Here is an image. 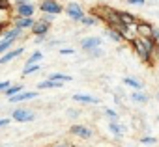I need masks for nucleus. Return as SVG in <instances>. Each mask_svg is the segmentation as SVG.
<instances>
[{"label": "nucleus", "mask_w": 159, "mask_h": 147, "mask_svg": "<svg viewBox=\"0 0 159 147\" xmlns=\"http://www.w3.org/2000/svg\"><path fill=\"white\" fill-rule=\"evenodd\" d=\"M135 48L142 60H148V56L153 48V39H135Z\"/></svg>", "instance_id": "obj_1"}, {"label": "nucleus", "mask_w": 159, "mask_h": 147, "mask_svg": "<svg viewBox=\"0 0 159 147\" xmlns=\"http://www.w3.org/2000/svg\"><path fill=\"white\" fill-rule=\"evenodd\" d=\"M11 117H13L15 121H19V123H26V121H32L36 116H34V112H30V110H26V108H17Z\"/></svg>", "instance_id": "obj_2"}, {"label": "nucleus", "mask_w": 159, "mask_h": 147, "mask_svg": "<svg viewBox=\"0 0 159 147\" xmlns=\"http://www.w3.org/2000/svg\"><path fill=\"white\" fill-rule=\"evenodd\" d=\"M41 11L47 13V15H56V13L62 11V8L54 2V0H45V2L41 4Z\"/></svg>", "instance_id": "obj_3"}, {"label": "nucleus", "mask_w": 159, "mask_h": 147, "mask_svg": "<svg viewBox=\"0 0 159 147\" xmlns=\"http://www.w3.org/2000/svg\"><path fill=\"white\" fill-rule=\"evenodd\" d=\"M67 15H69L71 19H75V21H81V19L84 17V13H83L81 6H79V4H75V2H71V4L67 6Z\"/></svg>", "instance_id": "obj_4"}, {"label": "nucleus", "mask_w": 159, "mask_h": 147, "mask_svg": "<svg viewBox=\"0 0 159 147\" xmlns=\"http://www.w3.org/2000/svg\"><path fill=\"white\" fill-rule=\"evenodd\" d=\"M101 47V39L99 37H86V39H83V48L84 50H94V48H99Z\"/></svg>", "instance_id": "obj_5"}, {"label": "nucleus", "mask_w": 159, "mask_h": 147, "mask_svg": "<svg viewBox=\"0 0 159 147\" xmlns=\"http://www.w3.org/2000/svg\"><path fill=\"white\" fill-rule=\"evenodd\" d=\"M36 97H38L36 91H21V93L10 97V101L11 103H21V101H30V99H36Z\"/></svg>", "instance_id": "obj_6"}, {"label": "nucleus", "mask_w": 159, "mask_h": 147, "mask_svg": "<svg viewBox=\"0 0 159 147\" xmlns=\"http://www.w3.org/2000/svg\"><path fill=\"white\" fill-rule=\"evenodd\" d=\"M17 6H19V17L21 19H32V15H34L32 4H17Z\"/></svg>", "instance_id": "obj_7"}, {"label": "nucleus", "mask_w": 159, "mask_h": 147, "mask_svg": "<svg viewBox=\"0 0 159 147\" xmlns=\"http://www.w3.org/2000/svg\"><path fill=\"white\" fill-rule=\"evenodd\" d=\"M73 101H77V103H84V104H98V103H99L96 97L84 95V93H75V95H73Z\"/></svg>", "instance_id": "obj_8"}, {"label": "nucleus", "mask_w": 159, "mask_h": 147, "mask_svg": "<svg viewBox=\"0 0 159 147\" xmlns=\"http://www.w3.org/2000/svg\"><path fill=\"white\" fill-rule=\"evenodd\" d=\"M71 132L75 136H81V138H90L92 136V130L86 128V127H83V125H73L71 127Z\"/></svg>", "instance_id": "obj_9"}, {"label": "nucleus", "mask_w": 159, "mask_h": 147, "mask_svg": "<svg viewBox=\"0 0 159 147\" xmlns=\"http://www.w3.org/2000/svg\"><path fill=\"white\" fill-rule=\"evenodd\" d=\"M23 47H19V48H15V50H10V52H6L2 58H0V63H8V61H11L13 58H17V56H21L23 54Z\"/></svg>", "instance_id": "obj_10"}, {"label": "nucleus", "mask_w": 159, "mask_h": 147, "mask_svg": "<svg viewBox=\"0 0 159 147\" xmlns=\"http://www.w3.org/2000/svg\"><path fill=\"white\" fill-rule=\"evenodd\" d=\"M47 30H49V23H45V21H41V23H34V26H32V32L36 34V36H45L47 34Z\"/></svg>", "instance_id": "obj_11"}, {"label": "nucleus", "mask_w": 159, "mask_h": 147, "mask_svg": "<svg viewBox=\"0 0 159 147\" xmlns=\"http://www.w3.org/2000/svg\"><path fill=\"white\" fill-rule=\"evenodd\" d=\"M49 80H54V82H69L71 77L69 75H62V73H52L49 77Z\"/></svg>", "instance_id": "obj_12"}, {"label": "nucleus", "mask_w": 159, "mask_h": 147, "mask_svg": "<svg viewBox=\"0 0 159 147\" xmlns=\"http://www.w3.org/2000/svg\"><path fill=\"white\" fill-rule=\"evenodd\" d=\"M38 88L47 90V88H62V82H54V80H43L38 84Z\"/></svg>", "instance_id": "obj_13"}, {"label": "nucleus", "mask_w": 159, "mask_h": 147, "mask_svg": "<svg viewBox=\"0 0 159 147\" xmlns=\"http://www.w3.org/2000/svg\"><path fill=\"white\" fill-rule=\"evenodd\" d=\"M30 26H34V21H32V19H19V21L15 23V28H19V30L30 28Z\"/></svg>", "instance_id": "obj_14"}, {"label": "nucleus", "mask_w": 159, "mask_h": 147, "mask_svg": "<svg viewBox=\"0 0 159 147\" xmlns=\"http://www.w3.org/2000/svg\"><path fill=\"white\" fill-rule=\"evenodd\" d=\"M21 32H23V30H19V28H11V30H8V32L4 34V39L13 41L15 37H19V36H21Z\"/></svg>", "instance_id": "obj_15"}, {"label": "nucleus", "mask_w": 159, "mask_h": 147, "mask_svg": "<svg viewBox=\"0 0 159 147\" xmlns=\"http://www.w3.org/2000/svg\"><path fill=\"white\" fill-rule=\"evenodd\" d=\"M124 84H127V86H131V88H135V91H140L142 90V82H139V80H135V78H124Z\"/></svg>", "instance_id": "obj_16"}, {"label": "nucleus", "mask_w": 159, "mask_h": 147, "mask_svg": "<svg viewBox=\"0 0 159 147\" xmlns=\"http://www.w3.org/2000/svg\"><path fill=\"white\" fill-rule=\"evenodd\" d=\"M41 58H43V54H41V52L38 50V52H34V54H32V56L28 58V61H26V65H38Z\"/></svg>", "instance_id": "obj_17"}, {"label": "nucleus", "mask_w": 159, "mask_h": 147, "mask_svg": "<svg viewBox=\"0 0 159 147\" xmlns=\"http://www.w3.org/2000/svg\"><path fill=\"white\" fill-rule=\"evenodd\" d=\"M131 99H133L135 103H146V101H148V95H146V93H142V91H133Z\"/></svg>", "instance_id": "obj_18"}, {"label": "nucleus", "mask_w": 159, "mask_h": 147, "mask_svg": "<svg viewBox=\"0 0 159 147\" xmlns=\"http://www.w3.org/2000/svg\"><path fill=\"white\" fill-rule=\"evenodd\" d=\"M21 91H23V86H10V88L6 90V95H8V99H10V97H13V95L21 93Z\"/></svg>", "instance_id": "obj_19"}, {"label": "nucleus", "mask_w": 159, "mask_h": 147, "mask_svg": "<svg viewBox=\"0 0 159 147\" xmlns=\"http://www.w3.org/2000/svg\"><path fill=\"white\" fill-rule=\"evenodd\" d=\"M13 45V41H8V39H2V41H0V54H2V52H6L10 47Z\"/></svg>", "instance_id": "obj_20"}, {"label": "nucleus", "mask_w": 159, "mask_h": 147, "mask_svg": "<svg viewBox=\"0 0 159 147\" xmlns=\"http://www.w3.org/2000/svg\"><path fill=\"white\" fill-rule=\"evenodd\" d=\"M36 71H39V63L38 65H26L25 71H23V75H32V73H36Z\"/></svg>", "instance_id": "obj_21"}, {"label": "nucleus", "mask_w": 159, "mask_h": 147, "mask_svg": "<svg viewBox=\"0 0 159 147\" xmlns=\"http://www.w3.org/2000/svg\"><path fill=\"white\" fill-rule=\"evenodd\" d=\"M109 128H111V130H112V132H114L116 136H122V130H124V128H122V127H118V125H116L114 121H111V125H109Z\"/></svg>", "instance_id": "obj_22"}, {"label": "nucleus", "mask_w": 159, "mask_h": 147, "mask_svg": "<svg viewBox=\"0 0 159 147\" xmlns=\"http://www.w3.org/2000/svg\"><path fill=\"white\" fill-rule=\"evenodd\" d=\"M107 36H109L111 39H114V41H118V43L122 41V36H120L118 32H112V30H107Z\"/></svg>", "instance_id": "obj_23"}, {"label": "nucleus", "mask_w": 159, "mask_h": 147, "mask_svg": "<svg viewBox=\"0 0 159 147\" xmlns=\"http://www.w3.org/2000/svg\"><path fill=\"white\" fill-rule=\"evenodd\" d=\"M139 30H140L144 36H150V34H152V26H148V24H139Z\"/></svg>", "instance_id": "obj_24"}, {"label": "nucleus", "mask_w": 159, "mask_h": 147, "mask_svg": "<svg viewBox=\"0 0 159 147\" xmlns=\"http://www.w3.org/2000/svg\"><path fill=\"white\" fill-rule=\"evenodd\" d=\"M105 114H107V116H111V119L116 123V119H118V114H116L114 110H111V108H105Z\"/></svg>", "instance_id": "obj_25"}, {"label": "nucleus", "mask_w": 159, "mask_h": 147, "mask_svg": "<svg viewBox=\"0 0 159 147\" xmlns=\"http://www.w3.org/2000/svg\"><path fill=\"white\" fill-rule=\"evenodd\" d=\"M81 21H83V24H86V26H92V24L96 23V19H94V17H83Z\"/></svg>", "instance_id": "obj_26"}, {"label": "nucleus", "mask_w": 159, "mask_h": 147, "mask_svg": "<svg viewBox=\"0 0 159 147\" xmlns=\"http://www.w3.org/2000/svg\"><path fill=\"white\" fill-rule=\"evenodd\" d=\"M140 141H142V143H155V138H152V136H144Z\"/></svg>", "instance_id": "obj_27"}, {"label": "nucleus", "mask_w": 159, "mask_h": 147, "mask_svg": "<svg viewBox=\"0 0 159 147\" xmlns=\"http://www.w3.org/2000/svg\"><path fill=\"white\" fill-rule=\"evenodd\" d=\"M10 86H11V84H10V80H6V82H0V91H6Z\"/></svg>", "instance_id": "obj_28"}, {"label": "nucleus", "mask_w": 159, "mask_h": 147, "mask_svg": "<svg viewBox=\"0 0 159 147\" xmlns=\"http://www.w3.org/2000/svg\"><path fill=\"white\" fill-rule=\"evenodd\" d=\"M90 56H92V58H98V56H101V48H94V50H90Z\"/></svg>", "instance_id": "obj_29"}, {"label": "nucleus", "mask_w": 159, "mask_h": 147, "mask_svg": "<svg viewBox=\"0 0 159 147\" xmlns=\"http://www.w3.org/2000/svg\"><path fill=\"white\" fill-rule=\"evenodd\" d=\"M73 48H60V54H73Z\"/></svg>", "instance_id": "obj_30"}, {"label": "nucleus", "mask_w": 159, "mask_h": 147, "mask_svg": "<svg viewBox=\"0 0 159 147\" xmlns=\"http://www.w3.org/2000/svg\"><path fill=\"white\" fill-rule=\"evenodd\" d=\"M10 123V117H4V119H0V128H2V127H6Z\"/></svg>", "instance_id": "obj_31"}, {"label": "nucleus", "mask_w": 159, "mask_h": 147, "mask_svg": "<svg viewBox=\"0 0 159 147\" xmlns=\"http://www.w3.org/2000/svg\"><path fill=\"white\" fill-rule=\"evenodd\" d=\"M129 4H137V6H140V4H144V0H127Z\"/></svg>", "instance_id": "obj_32"}, {"label": "nucleus", "mask_w": 159, "mask_h": 147, "mask_svg": "<svg viewBox=\"0 0 159 147\" xmlns=\"http://www.w3.org/2000/svg\"><path fill=\"white\" fill-rule=\"evenodd\" d=\"M152 36H153V39H157L159 37V30L157 28H152Z\"/></svg>", "instance_id": "obj_33"}, {"label": "nucleus", "mask_w": 159, "mask_h": 147, "mask_svg": "<svg viewBox=\"0 0 159 147\" xmlns=\"http://www.w3.org/2000/svg\"><path fill=\"white\" fill-rule=\"evenodd\" d=\"M8 8V0H0V10H4Z\"/></svg>", "instance_id": "obj_34"}, {"label": "nucleus", "mask_w": 159, "mask_h": 147, "mask_svg": "<svg viewBox=\"0 0 159 147\" xmlns=\"http://www.w3.org/2000/svg\"><path fill=\"white\" fill-rule=\"evenodd\" d=\"M56 147H67V145H56Z\"/></svg>", "instance_id": "obj_35"}]
</instances>
